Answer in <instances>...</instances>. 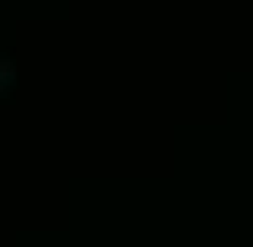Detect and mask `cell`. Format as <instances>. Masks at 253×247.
I'll use <instances>...</instances> for the list:
<instances>
[{
  "mask_svg": "<svg viewBox=\"0 0 253 247\" xmlns=\"http://www.w3.org/2000/svg\"><path fill=\"white\" fill-rule=\"evenodd\" d=\"M17 86V66L10 56H0V99H7Z\"/></svg>",
  "mask_w": 253,
  "mask_h": 247,
  "instance_id": "1",
  "label": "cell"
}]
</instances>
